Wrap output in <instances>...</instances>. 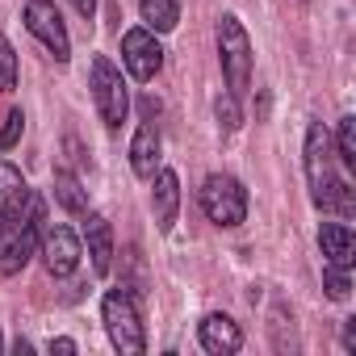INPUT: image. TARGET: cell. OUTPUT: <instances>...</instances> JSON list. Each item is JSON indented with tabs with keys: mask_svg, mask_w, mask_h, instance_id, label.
<instances>
[{
	"mask_svg": "<svg viewBox=\"0 0 356 356\" xmlns=\"http://www.w3.org/2000/svg\"><path fill=\"white\" fill-rule=\"evenodd\" d=\"M38 239H42V202H34V210L22 222L5 227V243H0V273H5V277L22 273L30 264V256L38 252Z\"/></svg>",
	"mask_w": 356,
	"mask_h": 356,
	"instance_id": "8992f818",
	"label": "cell"
},
{
	"mask_svg": "<svg viewBox=\"0 0 356 356\" xmlns=\"http://www.w3.org/2000/svg\"><path fill=\"white\" fill-rule=\"evenodd\" d=\"M34 193H30V185H26V176L13 168V163H5L0 159V227H13V222H22L30 210H34Z\"/></svg>",
	"mask_w": 356,
	"mask_h": 356,
	"instance_id": "30bf717a",
	"label": "cell"
},
{
	"mask_svg": "<svg viewBox=\"0 0 356 356\" xmlns=\"http://www.w3.org/2000/svg\"><path fill=\"white\" fill-rule=\"evenodd\" d=\"M151 181H155V193H151V202H155V222H159V231H172L176 210H181V181H176L172 168H159Z\"/></svg>",
	"mask_w": 356,
	"mask_h": 356,
	"instance_id": "7c38bea8",
	"label": "cell"
},
{
	"mask_svg": "<svg viewBox=\"0 0 356 356\" xmlns=\"http://www.w3.org/2000/svg\"><path fill=\"white\" fill-rule=\"evenodd\" d=\"M202 210H206V218L214 222V227H239L243 218H248V189L235 181V176H227V172H214V176H206V185H202Z\"/></svg>",
	"mask_w": 356,
	"mask_h": 356,
	"instance_id": "3957f363",
	"label": "cell"
},
{
	"mask_svg": "<svg viewBox=\"0 0 356 356\" xmlns=\"http://www.w3.org/2000/svg\"><path fill=\"white\" fill-rule=\"evenodd\" d=\"M84 239H88L92 273H97V277H105V273H109V264H113V231H109V222H105L101 214H88V222H84Z\"/></svg>",
	"mask_w": 356,
	"mask_h": 356,
	"instance_id": "9a60e30c",
	"label": "cell"
},
{
	"mask_svg": "<svg viewBox=\"0 0 356 356\" xmlns=\"http://www.w3.org/2000/svg\"><path fill=\"white\" fill-rule=\"evenodd\" d=\"M92 101H97L101 122H105L109 130H118V126L126 122V113H130L126 80H122V72H118L105 55H97V59H92Z\"/></svg>",
	"mask_w": 356,
	"mask_h": 356,
	"instance_id": "5b68a950",
	"label": "cell"
},
{
	"mask_svg": "<svg viewBox=\"0 0 356 356\" xmlns=\"http://www.w3.org/2000/svg\"><path fill=\"white\" fill-rule=\"evenodd\" d=\"M13 88H17V51L0 34V92H13Z\"/></svg>",
	"mask_w": 356,
	"mask_h": 356,
	"instance_id": "d6986e66",
	"label": "cell"
},
{
	"mask_svg": "<svg viewBox=\"0 0 356 356\" xmlns=\"http://www.w3.org/2000/svg\"><path fill=\"white\" fill-rule=\"evenodd\" d=\"M214 109H218V122H222L227 130H235V126H239V105H235V97H231V92H227V97H218V101H214Z\"/></svg>",
	"mask_w": 356,
	"mask_h": 356,
	"instance_id": "7402d4cb",
	"label": "cell"
},
{
	"mask_svg": "<svg viewBox=\"0 0 356 356\" xmlns=\"http://www.w3.org/2000/svg\"><path fill=\"white\" fill-rule=\"evenodd\" d=\"M335 155L343 168H356V118H343L335 130Z\"/></svg>",
	"mask_w": 356,
	"mask_h": 356,
	"instance_id": "ac0fdd59",
	"label": "cell"
},
{
	"mask_svg": "<svg viewBox=\"0 0 356 356\" xmlns=\"http://www.w3.org/2000/svg\"><path fill=\"white\" fill-rule=\"evenodd\" d=\"M122 63L134 80H143V84L155 80V72L163 67V51H159L155 34L151 30H126L122 34Z\"/></svg>",
	"mask_w": 356,
	"mask_h": 356,
	"instance_id": "ba28073f",
	"label": "cell"
},
{
	"mask_svg": "<svg viewBox=\"0 0 356 356\" xmlns=\"http://www.w3.org/2000/svg\"><path fill=\"white\" fill-rule=\"evenodd\" d=\"M51 352H63V356H72V352H76V339H51Z\"/></svg>",
	"mask_w": 356,
	"mask_h": 356,
	"instance_id": "d4e9b609",
	"label": "cell"
},
{
	"mask_svg": "<svg viewBox=\"0 0 356 356\" xmlns=\"http://www.w3.org/2000/svg\"><path fill=\"white\" fill-rule=\"evenodd\" d=\"M55 197H59V206L72 210V214H84V210H88V193L80 189V181H76L72 172H59V176H55Z\"/></svg>",
	"mask_w": 356,
	"mask_h": 356,
	"instance_id": "e0dca14e",
	"label": "cell"
},
{
	"mask_svg": "<svg viewBox=\"0 0 356 356\" xmlns=\"http://www.w3.org/2000/svg\"><path fill=\"white\" fill-rule=\"evenodd\" d=\"M318 248H323L327 264H335V268H352V260H356V235L348 222H323Z\"/></svg>",
	"mask_w": 356,
	"mask_h": 356,
	"instance_id": "4fadbf2b",
	"label": "cell"
},
{
	"mask_svg": "<svg viewBox=\"0 0 356 356\" xmlns=\"http://www.w3.org/2000/svg\"><path fill=\"white\" fill-rule=\"evenodd\" d=\"M323 289H327V298H331V302H348V293H352L348 268H335V264H327V268H323Z\"/></svg>",
	"mask_w": 356,
	"mask_h": 356,
	"instance_id": "ffe728a7",
	"label": "cell"
},
{
	"mask_svg": "<svg viewBox=\"0 0 356 356\" xmlns=\"http://www.w3.org/2000/svg\"><path fill=\"white\" fill-rule=\"evenodd\" d=\"M130 168L134 176H143V181H151L155 168H159V130L151 122H143L134 130V143H130Z\"/></svg>",
	"mask_w": 356,
	"mask_h": 356,
	"instance_id": "5bb4252c",
	"label": "cell"
},
{
	"mask_svg": "<svg viewBox=\"0 0 356 356\" xmlns=\"http://www.w3.org/2000/svg\"><path fill=\"white\" fill-rule=\"evenodd\" d=\"M343 352H356V318L343 323Z\"/></svg>",
	"mask_w": 356,
	"mask_h": 356,
	"instance_id": "603a6c76",
	"label": "cell"
},
{
	"mask_svg": "<svg viewBox=\"0 0 356 356\" xmlns=\"http://www.w3.org/2000/svg\"><path fill=\"white\" fill-rule=\"evenodd\" d=\"M26 30L55 55V63H67L72 59V38H67V26L59 17V9L51 0H26Z\"/></svg>",
	"mask_w": 356,
	"mask_h": 356,
	"instance_id": "52a82bcc",
	"label": "cell"
},
{
	"mask_svg": "<svg viewBox=\"0 0 356 356\" xmlns=\"http://www.w3.org/2000/svg\"><path fill=\"white\" fill-rule=\"evenodd\" d=\"M0 352H5V343H0Z\"/></svg>",
	"mask_w": 356,
	"mask_h": 356,
	"instance_id": "484cf974",
	"label": "cell"
},
{
	"mask_svg": "<svg viewBox=\"0 0 356 356\" xmlns=\"http://www.w3.org/2000/svg\"><path fill=\"white\" fill-rule=\"evenodd\" d=\"M80 239L72 235V227L55 222V227H42V264L51 277H72L80 268Z\"/></svg>",
	"mask_w": 356,
	"mask_h": 356,
	"instance_id": "9c48e42d",
	"label": "cell"
},
{
	"mask_svg": "<svg viewBox=\"0 0 356 356\" xmlns=\"http://www.w3.org/2000/svg\"><path fill=\"white\" fill-rule=\"evenodd\" d=\"M72 5H76V13H80V17H88V22H92V13H97V0H72Z\"/></svg>",
	"mask_w": 356,
	"mask_h": 356,
	"instance_id": "cb8c5ba5",
	"label": "cell"
},
{
	"mask_svg": "<svg viewBox=\"0 0 356 356\" xmlns=\"http://www.w3.org/2000/svg\"><path fill=\"white\" fill-rule=\"evenodd\" d=\"M218 55H222V72H227L231 97H243L248 80H252V42H248V30L239 26V17H222L218 22Z\"/></svg>",
	"mask_w": 356,
	"mask_h": 356,
	"instance_id": "277c9868",
	"label": "cell"
},
{
	"mask_svg": "<svg viewBox=\"0 0 356 356\" xmlns=\"http://www.w3.org/2000/svg\"><path fill=\"white\" fill-rule=\"evenodd\" d=\"M197 339H202V348L214 352V356H231V352L243 348V331H239V323L227 318V314H206V318L197 323Z\"/></svg>",
	"mask_w": 356,
	"mask_h": 356,
	"instance_id": "8fae6325",
	"label": "cell"
},
{
	"mask_svg": "<svg viewBox=\"0 0 356 356\" xmlns=\"http://www.w3.org/2000/svg\"><path fill=\"white\" fill-rule=\"evenodd\" d=\"M22 130H26L22 109H9V113H5V126H0V151H9V147L22 138Z\"/></svg>",
	"mask_w": 356,
	"mask_h": 356,
	"instance_id": "44dd1931",
	"label": "cell"
},
{
	"mask_svg": "<svg viewBox=\"0 0 356 356\" xmlns=\"http://www.w3.org/2000/svg\"><path fill=\"white\" fill-rule=\"evenodd\" d=\"M101 318H105V331H109V339L122 356H143L147 352V331H143V318H138V302L126 285L105 293Z\"/></svg>",
	"mask_w": 356,
	"mask_h": 356,
	"instance_id": "7a4b0ae2",
	"label": "cell"
},
{
	"mask_svg": "<svg viewBox=\"0 0 356 356\" xmlns=\"http://www.w3.org/2000/svg\"><path fill=\"white\" fill-rule=\"evenodd\" d=\"M331 134L323 130V122H314L306 130V181H310V202L318 210H331V214H343L352 218L356 214V197H352V185L343 176H335V159H331Z\"/></svg>",
	"mask_w": 356,
	"mask_h": 356,
	"instance_id": "6da1fadb",
	"label": "cell"
},
{
	"mask_svg": "<svg viewBox=\"0 0 356 356\" xmlns=\"http://www.w3.org/2000/svg\"><path fill=\"white\" fill-rule=\"evenodd\" d=\"M138 9H143V22L155 34H168L181 22V0H138Z\"/></svg>",
	"mask_w": 356,
	"mask_h": 356,
	"instance_id": "2e32d148",
	"label": "cell"
}]
</instances>
